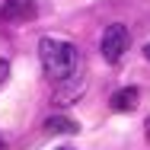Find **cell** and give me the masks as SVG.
I'll list each match as a JSON object with an SVG mask.
<instances>
[{
    "label": "cell",
    "instance_id": "9",
    "mask_svg": "<svg viewBox=\"0 0 150 150\" xmlns=\"http://www.w3.org/2000/svg\"><path fill=\"white\" fill-rule=\"evenodd\" d=\"M58 150H74V147H58Z\"/></svg>",
    "mask_w": 150,
    "mask_h": 150
},
{
    "label": "cell",
    "instance_id": "5",
    "mask_svg": "<svg viewBox=\"0 0 150 150\" xmlns=\"http://www.w3.org/2000/svg\"><path fill=\"white\" fill-rule=\"evenodd\" d=\"M45 128H48V131H51V134H77V131H80V128H77V121H70V118H48L45 121Z\"/></svg>",
    "mask_w": 150,
    "mask_h": 150
},
{
    "label": "cell",
    "instance_id": "8",
    "mask_svg": "<svg viewBox=\"0 0 150 150\" xmlns=\"http://www.w3.org/2000/svg\"><path fill=\"white\" fill-rule=\"evenodd\" d=\"M147 137H150V118H147Z\"/></svg>",
    "mask_w": 150,
    "mask_h": 150
},
{
    "label": "cell",
    "instance_id": "1",
    "mask_svg": "<svg viewBox=\"0 0 150 150\" xmlns=\"http://www.w3.org/2000/svg\"><path fill=\"white\" fill-rule=\"evenodd\" d=\"M38 58H42V67H45L48 80H54V83L70 80V77L77 74V67H80V51H77V45H70L67 38L45 35V38L38 42Z\"/></svg>",
    "mask_w": 150,
    "mask_h": 150
},
{
    "label": "cell",
    "instance_id": "10",
    "mask_svg": "<svg viewBox=\"0 0 150 150\" xmlns=\"http://www.w3.org/2000/svg\"><path fill=\"white\" fill-rule=\"evenodd\" d=\"M0 147H3V141H0Z\"/></svg>",
    "mask_w": 150,
    "mask_h": 150
},
{
    "label": "cell",
    "instance_id": "2",
    "mask_svg": "<svg viewBox=\"0 0 150 150\" xmlns=\"http://www.w3.org/2000/svg\"><path fill=\"white\" fill-rule=\"evenodd\" d=\"M128 45H131V35L128 29L115 23V26H109V29L102 32V42H99V48H102V58L109 61V64H118L125 58V51H128Z\"/></svg>",
    "mask_w": 150,
    "mask_h": 150
},
{
    "label": "cell",
    "instance_id": "4",
    "mask_svg": "<svg viewBox=\"0 0 150 150\" xmlns=\"http://www.w3.org/2000/svg\"><path fill=\"white\" fill-rule=\"evenodd\" d=\"M137 102H141V90L137 86H125V90H118L112 96V109L115 112H134Z\"/></svg>",
    "mask_w": 150,
    "mask_h": 150
},
{
    "label": "cell",
    "instance_id": "7",
    "mask_svg": "<svg viewBox=\"0 0 150 150\" xmlns=\"http://www.w3.org/2000/svg\"><path fill=\"white\" fill-rule=\"evenodd\" d=\"M144 54H147V61H150V42H147V48H144Z\"/></svg>",
    "mask_w": 150,
    "mask_h": 150
},
{
    "label": "cell",
    "instance_id": "6",
    "mask_svg": "<svg viewBox=\"0 0 150 150\" xmlns=\"http://www.w3.org/2000/svg\"><path fill=\"white\" fill-rule=\"evenodd\" d=\"M6 77H10V61H3V58H0V83H3Z\"/></svg>",
    "mask_w": 150,
    "mask_h": 150
},
{
    "label": "cell",
    "instance_id": "3",
    "mask_svg": "<svg viewBox=\"0 0 150 150\" xmlns=\"http://www.w3.org/2000/svg\"><path fill=\"white\" fill-rule=\"evenodd\" d=\"M0 19H6V23H26V19H35V0H3Z\"/></svg>",
    "mask_w": 150,
    "mask_h": 150
}]
</instances>
